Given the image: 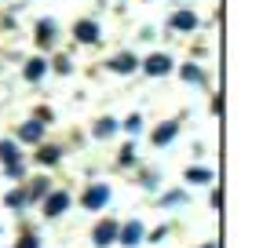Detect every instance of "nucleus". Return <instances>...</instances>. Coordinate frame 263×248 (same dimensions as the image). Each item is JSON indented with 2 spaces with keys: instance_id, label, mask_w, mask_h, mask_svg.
<instances>
[{
  "instance_id": "f257e3e1",
  "label": "nucleus",
  "mask_w": 263,
  "mask_h": 248,
  "mask_svg": "<svg viewBox=\"0 0 263 248\" xmlns=\"http://www.w3.org/2000/svg\"><path fill=\"white\" fill-rule=\"evenodd\" d=\"M106 201H110V186H106V182H95L91 190H88V194L81 197V204H84L88 212H99V208H103Z\"/></svg>"
},
{
  "instance_id": "f03ea898",
  "label": "nucleus",
  "mask_w": 263,
  "mask_h": 248,
  "mask_svg": "<svg viewBox=\"0 0 263 248\" xmlns=\"http://www.w3.org/2000/svg\"><path fill=\"white\" fill-rule=\"evenodd\" d=\"M117 230H121V226H117L114 219H103V223H99V226L91 230V244H99V248L114 244V241H117Z\"/></svg>"
},
{
  "instance_id": "7ed1b4c3",
  "label": "nucleus",
  "mask_w": 263,
  "mask_h": 248,
  "mask_svg": "<svg viewBox=\"0 0 263 248\" xmlns=\"http://www.w3.org/2000/svg\"><path fill=\"white\" fill-rule=\"evenodd\" d=\"M143 237H146V230H143V223H136V219L124 223V226L117 230V241H121V244H128V248H136Z\"/></svg>"
},
{
  "instance_id": "20e7f679",
  "label": "nucleus",
  "mask_w": 263,
  "mask_h": 248,
  "mask_svg": "<svg viewBox=\"0 0 263 248\" xmlns=\"http://www.w3.org/2000/svg\"><path fill=\"white\" fill-rule=\"evenodd\" d=\"M66 204H70V194H66V190H55V194L44 197V215H48V219H55V215L66 212Z\"/></svg>"
},
{
  "instance_id": "39448f33",
  "label": "nucleus",
  "mask_w": 263,
  "mask_h": 248,
  "mask_svg": "<svg viewBox=\"0 0 263 248\" xmlns=\"http://www.w3.org/2000/svg\"><path fill=\"white\" fill-rule=\"evenodd\" d=\"M73 33H77V40H81V44H95V40H99V26L84 18V22H77V26H73Z\"/></svg>"
},
{
  "instance_id": "423d86ee",
  "label": "nucleus",
  "mask_w": 263,
  "mask_h": 248,
  "mask_svg": "<svg viewBox=\"0 0 263 248\" xmlns=\"http://www.w3.org/2000/svg\"><path fill=\"white\" fill-rule=\"evenodd\" d=\"M37 44H41V48H51V44H55V22H51V18L37 22Z\"/></svg>"
},
{
  "instance_id": "0eeeda50",
  "label": "nucleus",
  "mask_w": 263,
  "mask_h": 248,
  "mask_svg": "<svg viewBox=\"0 0 263 248\" xmlns=\"http://www.w3.org/2000/svg\"><path fill=\"white\" fill-rule=\"evenodd\" d=\"M168 70H172V58H168V55H150V62H146V73L161 77V73H168Z\"/></svg>"
},
{
  "instance_id": "6e6552de",
  "label": "nucleus",
  "mask_w": 263,
  "mask_h": 248,
  "mask_svg": "<svg viewBox=\"0 0 263 248\" xmlns=\"http://www.w3.org/2000/svg\"><path fill=\"white\" fill-rule=\"evenodd\" d=\"M136 66H139V58H136V55H117V58L110 62V70H114V73H132Z\"/></svg>"
},
{
  "instance_id": "1a4fd4ad",
  "label": "nucleus",
  "mask_w": 263,
  "mask_h": 248,
  "mask_svg": "<svg viewBox=\"0 0 263 248\" xmlns=\"http://www.w3.org/2000/svg\"><path fill=\"white\" fill-rule=\"evenodd\" d=\"M41 132H44V128H41V120H29V124H22V128H18V139H22V142H37Z\"/></svg>"
},
{
  "instance_id": "9d476101",
  "label": "nucleus",
  "mask_w": 263,
  "mask_h": 248,
  "mask_svg": "<svg viewBox=\"0 0 263 248\" xmlns=\"http://www.w3.org/2000/svg\"><path fill=\"white\" fill-rule=\"evenodd\" d=\"M197 26V15L194 11H176L172 15V29H194Z\"/></svg>"
},
{
  "instance_id": "9b49d317",
  "label": "nucleus",
  "mask_w": 263,
  "mask_h": 248,
  "mask_svg": "<svg viewBox=\"0 0 263 248\" xmlns=\"http://www.w3.org/2000/svg\"><path fill=\"white\" fill-rule=\"evenodd\" d=\"M176 132H179L176 124H164V128H157V132H154V142H157V146H164V142H172V139H176Z\"/></svg>"
},
{
  "instance_id": "f8f14e48",
  "label": "nucleus",
  "mask_w": 263,
  "mask_h": 248,
  "mask_svg": "<svg viewBox=\"0 0 263 248\" xmlns=\"http://www.w3.org/2000/svg\"><path fill=\"white\" fill-rule=\"evenodd\" d=\"M186 182H212V172L209 168H190L186 172Z\"/></svg>"
},
{
  "instance_id": "ddd939ff",
  "label": "nucleus",
  "mask_w": 263,
  "mask_h": 248,
  "mask_svg": "<svg viewBox=\"0 0 263 248\" xmlns=\"http://www.w3.org/2000/svg\"><path fill=\"white\" fill-rule=\"evenodd\" d=\"M26 77H29V80H41V77H44V58H33L29 66H26Z\"/></svg>"
},
{
  "instance_id": "4468645a",
  "label": "nucleus",
  "mask_w": 263,
  "mask_h": 248,
  "mask_svg": "<svg viewBox=\"0 0 263 248\" xmlns=\"http://www.w3.org/2000/svg\"><path fill=\"white\" fill-rule=\"evenodd\" d=\"M0 157H4V164H15V157H18V153H15V142H11V139H4V142H0Z\"/></svg>"
},
{
  "instance_id": "2eb2a0df",
  "label": "nucleus",
  "mask_w": 263,
  "mask_h": 248,
  "mask_svg": "<svg viewBox=\"0 0 263 248\" xmlns=\"http://www.w3.org/2000/svg\"><path fill=\"white\" fill-rule=\"evenodd\" d=\"M26 201H29V197H26L22 190H11V194L4 197V204H8V208H26Z\"/></svg>"
},
{
  "instance_id": "dca6fc26",
  "label": "nucleus",
  "mask_w": 263,
  "mask_h": 248,
  "mask_svg": "<svg viewBox=\"0 0 263 248\" xmlns=\"http://www.w3.org/2000/svg\"><path fill=\"white\" fill-rule=\"evenodd\" d=\"M37 161H41V164H55V161H59V150H55V146H41Z\"/></svg>"
},
{
  "instance_id": "f3484780",
  "label": "nucleus",
  "mask_w": 263,
  "mask_h": 248,
  "mask_svg": "<svg viewBox=\"0 0 263 248\" xmlns=\"http://www.w3.org/2000/svg\"><path fill=\"white\" fill-rule=\"evenodd\" d=\"M44 194H48V182H44V179H33V186H29L26 197H44Z\"/></svg>"
},
{
  "instance_id": "a211bd4d",
  "label": "nucleus",
  "mask_w": 263,
  "mask_h": 248,
  "mask_svg": "<svg viewBox=\"0 0 263 248\" xmlns=\"http://www.w3.org/2000/svg\"><path fill=\"white\" fill-rule=\"evenodd\" d=\"M183 77H186V80H205V73L197 70V66H183Z\"/></svg>"
},
{
  "instance_id": "6ab92c4d",
  "label": "nucleus",
  "mask_w": 263,
  "mask_h": 248,
  "mask_svg": "<svg viewBox=\"0 0 263 248\" xmlns=\"http://www.w3.org/2000/svg\"><path fill=\"white\" fill-rule=\"evenodd\" d=\"M124 128L139 135V128H143V117H139V113H136V117H128V120H124Z\"/></svg>"
},
{
  "instance_id": "aec40b11",
  "label": "nucleus",
  "mask_w": 263,
  "mask_h": 248,
  "mask_svg": "<svg viewBox=\"0 0 263 248\" xmlns=\"http://www.w3.org/2000/svg\"><path fill=\"white\" fill-rule=\"evenodd\" d=\"M114 128H117V124H114V120L106 117V120H99V128H95V135H110Z\"/></svg>"
},
{
  "instance_id": "412c9836",
  "label": "nucleus",
  "mask_w": 263,
  "mask_h": 248,
  "mask_svg": "<svg viewBox=\"0 0 263 248\" xmlns=\"http://www.w3.org/2000/svg\"><path fill=\"white\" fill-rule=\"evenodd\" d=\"M18 248H41V241L29 234V237H22V241H18Z\"/></svg>"
},
{
  "instance_id": "4be33fe9",
  "label": "nucleus",
  "mask_w": 263,
  "mask_h": 248,
  "mask_svg": "<svg viewBox=\"0 0 263 248\" xmlns=\"http://www.w3.org/2000/svg\"><path fill=\"white\" fill-rule=\"evenodd\" d=\"M183 201V190H176V194H168V197H164V204H179Z\"/></svg>"
},
{
  "instance_id": "5701e85b",
  "label": "nucleus",
  "mask_w": 263,
  "mask_h": 248,
  "mask_svg": "<svg viewBox=\"0 0 263 248\" xmlns=\"http://www.w3.org/2000/svg\"><path fill=\"white\" fill-rule=\"evenodd\" d=\"M201 248H216V241H209V244H201Z\"/></svg>"
}]
</instances>
